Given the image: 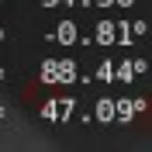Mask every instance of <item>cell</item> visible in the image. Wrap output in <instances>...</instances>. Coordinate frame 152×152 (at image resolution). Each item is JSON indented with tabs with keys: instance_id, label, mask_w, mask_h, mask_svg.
Wrapping results in <instances>:
<instances>
[]
</instances>
